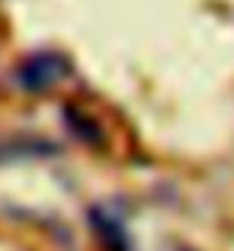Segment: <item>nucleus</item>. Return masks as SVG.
I'll use <instances>...</instances> for the list:
<instances>
[{"label": "nucleus", "instance_id": "1", "mask_svg": "<svg viewBox=\"0 0 234 251\" xmlns=\"http://www.w3.org/2000/svg\"><path fill=\"white\" fill-rule=\"evenodd\" d=\"M67 74V61L55 52H36L16 68V84L26 94H45Z\"/></svg>", "mask_w": 234, "mask_h": 251}, {"label": "nucleus", "instance_id": "2", "mask_svg": "<svg viewBox=\"0 0 234 251\" xmlns=\"http://www.w3.org/2000/svg\"><path fill=\"white\" fill-rule=\"evenodd\" d=\"M90 226H93L96 238L103 242V248L106 251H132V238H128V232H125L122 219L119 216H112L109 209H90Z\"/></svg>", "mask_w": 234, "mask_h": 251}]
</instances>
